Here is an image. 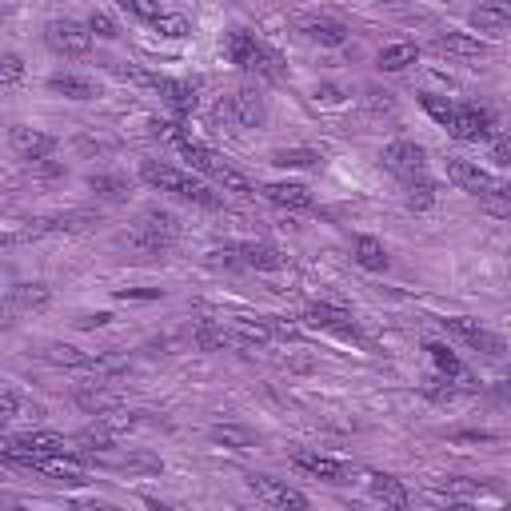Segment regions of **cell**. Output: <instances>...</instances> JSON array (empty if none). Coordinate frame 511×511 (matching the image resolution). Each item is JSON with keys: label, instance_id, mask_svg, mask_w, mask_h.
<instances>
[{"label": "cell", "instance_id": "37", "mask_svg": "<svg viewBox=\"0 0 511 511\" xmlns=\"http://www.w3.org/2000/svg\"><path fill=\"white\" fill-rule=\"evenodd\" d=\"M428 352H431V360H436L440 372H448V376H464V364H459L444 344H428Z\"/></svg>", "mask_w": 511, "mask_h": 511}, {"label": "cell", "instance_id": "43", "mask_svg": "<svg viewBox=\"0 0 511 511\" xmlns=\"http://www.w3.org/2000/svg\"><path fill=\"white\" fill-rule=\"evenodd\" d=\"M0 180H4V176H0Z\"/></svg>", "mask_w": 511, "mask_h": 511}, {"label": "cell", "instance_id": "7", "mask_svg": "<svg viewBox=\"0 0 511 511\" xmlns=\"http://www.w3.org/2000/svg\"><path fill=\"white\" fill-rule=\"evenodd\" d=\"M380 160H383V168H388V172H396L399 180H404V176L423 172V164H428V152H423L415 140H396V144H388V148H383Z\"/></svg>", "mask_w": 511, "mask_h": 511}, {"label": "cell", "instance_id": "16", "mask_svg": "<svg viewBox=\"0 0 511 511\" xmlns=\"http://www.w3.org/2000/svg\"><path fill=\"white\" fill-rule=\"evenodd\" d=\"M236 252L244 256L248 268H260V272H280L288 268V256L276 248V244H236Z\"/></svg>", "mask_w": 511, "mask_h": 511}, {"label": "cell", "instance_id": "1", "mask_svg": "<svg viewBox=\"0 0 511 511\" xmlns=\"http://www.w3.org/2000/svg\"><path fill=\"white\" fill-rule=\"evenodd\" d=\"M140 176L152 184V188L172 192V196H180V200L200 204V208H216V204H220V196L212 192L208 184H200L192 172H180V168H172V164H160V160H144Z\"/></svg>", "mask_w": 511, "mask_h": 511}, {"label": "cell", "instance_id": "26", "mask_svg": "<svg viewBox=\"0 0 511 511\" xmlns=\"http://www.w3.org/2000/svg\"><path fill=\"white\" fill-rule=\"evenodd\" d=\"M372 496L383 499V504H391V507H407V504H412L407 488L399 480H391V475H372Z\"/></svg>", "mask_w": 511, "mask_h": 511}, {"label": "cell", "instance_id": "4", "mask_svg": "<svg viewBox=\"0 0 511 511\" xmlns=\"http://www.w3.org/2000/svg\"><path fill=\"white\" fill-rule=\"evenodd\" d=\"M491 128H496V116H491L488 108H480V105H459L456 113H451V121H448V132L456 136V140H464V144L488 140Z\"/></svg>", "mask_w": 511, "mask_h": 511}, {"label": "cell", "instance_id": "15", "mask_svg": "<svg viewBox=\"0 0 511 511\" xmlns=\"http://www.w3.org/2000/svg\"><path fill=\"white\" fill-rule=\"evenodd\" d=\"M436 48L440 56H459V61H475V56H488V45L467 32H448V37H436Z\"/></svg>", "mask_w": 511, "mask_h": 511}, {"label": "cell", "instance_id": "5", "mask_svg": "<svg viewBox=\"0 0 511 511\" xmlns=\"http://www.w3.org/2000/svg\"><path fill=\"white\" fill-rule=\"evenodd\" d=\"M448 176H451V184H459L464 192H475V196H507V184L499 180V176L483 172V168L472 164V160H448Z\"/></svg>", "mask_w": 511, "mask_h": 511}, {"label": "cell", "instance_id": "13", "mask_svg": "<svg viewBox=\"0 0 511 511\" xmlns=\"http://www.w3.org/2000/svg\"><path fill=\"white\" fill-rule=\"evenodd\" d=\"M176 148H180L184 152V160H188V164L196 168V172H204V176H212V180H216V176H224V160H220L216 156V152H212V148H204V144L200 140H192V136L188 132H184L180 136V140H176Z\"/></svg>", "mask_w": 511, "mask_h": 511}, {"label": "cell", "instance_id": "32", "mask_svg": "<svg viewBox=\"0 0 511 511\" xmlns=\"http://www.w3.org/2000/svg\"><path fill=\"white\" fill-rule=\"evenodd\" d=\"M76 444H84V448H113L116 444V431H108L105 423H92V428H84V431H76Z\"/></svg>", "mask_w": 511, "mask_h": 511}, {"label": "cell", "instance_id": "40", "mask_svg": "<svg viewBox=\"0 0 511 511\" xmlns=\"http://www.w3.org/2000/svg\"><path fill=\"white\" fill-rule=\"evenodd\" d=\"M368 108H372V113H391V108H396V100H391V92H376V88H372L368 92Z\"/></svg>", "mask_w": 511, "mask_h": 511}, {"label": "cell", "instance_id": "38", "mask_svg": "<svg viewBox=\"0 0 511 511\" xmlns=\"http://www.w3.org/2000/svg\"><path fill=\"white\" fill-rule=\"evenodd\" d=\"M88 32H92V37H100V40H116V21L108 13H92Z\"/></svg>", "mask_w": 511, "mask_h": 511}, {"label": "cell", "instance_id": "25", "mask_svg": "<svg viewBox=\"0 0 511 511\" xmlns=\"http://www.w3.org/2000/svg\"><path fill=\"white\" fill-rule=\"evenodd\" d=\"M48 88L56 92V96H68V100H92L96 96V84L84 80V76H72V72H61L48 80Z\"/></svg>", "mask_w": 511, "mask_h": 511}, {"label": "cell", "instance_id": "35", "mask_svg": "<svg viewBox=\"0 0 511 511\" xmlns=\"http://www.w3.org/2000/svg\"><path fill=\"white\" fill-rule=\"evenodd\" d=\"M116 4H121L128 16H136V21H148V24L160 16V4H156V0H116Z\"/></svg>", "mask_w": 511, "mask_h": 511}, {"label": "cell", "instance_id": "22", "mask_svg": "<svg viewBox=\"0 0 511 511\" xmlns=\"http://www.w3.org/2000/svg\"><path fill=\"white\" fill-rule=\"evenodd\" d=\"M404 204L407 208H415V212H428L431 204H436V184L428 180L423 172H415V176H404Z\"/></svg>", "mask_w": 511, "mask_h": 511}, {"label": "cell", "instance_id": "20", "mask_svg": "<svg viewBox=\"0 0 511 511\" xmlns=\"http://www.w3.org/2000/svg\"><path fill=\"white\" fill-rule=\"evenodd\" d=\"M472 24L480 32H488V37H504L511 29V8L507 4H480L472 13Z\"/></svg>", "mask_w": 511, "mask_h": 511}, {"label": "cell", "instance_id": "12", "mask_svg": "<svg viewBox=\"0 0 511 511\" xmlns=\"http://www.w3.org/2000/svg\"><path fill=\"white\" fill-rule=\"evenodd\" d=\"M296 467L308 475H316V480H328V483H344L348 480V464H339V459L331 456H320V451H296Z\"/></svg>", "mask_w": 511, "mask_h": 511}, {"label": "cell", "instance_id": "41", "mask_svg": "<svg viewBox=\"0 0 511 511\" xmlns=\"http://www.w3.org/2000/svg\"><path fill=\"white\" fill-rule=\"evenodd\" d=\"M216 440H224V444H240V448L252 444V436L248 431H240V428H216Z\"/></svg>", "mask_w": 511, "mask_h": 511}, {"label": "cell", "instance_id": "11", "mask_svg": "<svg viewBox=\"0 0 511 511\" xmlns=\"http://www.w3.org/2000/svg\"><path fill=\"white\" fill-rule=\"evenodd\" d=\"M8 140H13V148L21 152L24 160H45L56 152V136L40 132V128H29V124H16L13 132H8Z\"/></svg>", "mask_w": 511, "mask_h": 511}, {"label": "cell", "instance_id": "10", "mask_svg": "<svg viewBox=\"0 0 511 511\" xmlns=\"http://www.w3.org/2000/svg\"><path fill=\"white\" fill-rule=\"evenodd\" d=\"M45 360L56 364V368H80V372H96V376H105V372H113V364L108 360H96V356L80 352V348L72 344H48L45 348Z\"/></svg>", "mask_w": 511, "mask_h": 511}, {"label": "cell", "instance_id": "39", "mask_svg": "<svg viewBox=\"0 0 511 511\" xmlns=\"http://www.w3.org/2000/svg\"><path fill=\"white\" fill-rule=\"evenodd\" d=\"M491 164H496V168L511 164V140H507V136H496V144H491Z\"/></svg>", "mask_w": 511, "mask_h": 511}, {"label": "cell", "instance_id": "28", "mask_svg": "<svg viewBox=\"0 0 511 511\" xmlns=\"http://www.w3.org/2000/svg\"><path fill=\"white\" fill-rule=\"evenodd\" d=\"M415 56H420V48H415V45H388L380 53V68H383V72H399V68L415 64Z\"/></svg>", "mask_w": 511, "mask_h": 511}, {"label": "cell", "instance_id": "2", "mask_svg": "<svg viewBox=\"0 0 511 511\" xmlns=\"http://www.w3.org/2000/svg\"><path fill=\"white\" fill-rule=\"evenodd\" d=\"M224 53L232 64H240L244 72H256V76H268V80H280V56L272 53L268 45H260L256 37H248V32H232V37L224 40Z\"/></svg>", "mask_w": 511, "mask_h": 511}, {"label": "cell", "instance_id": "34", "mask_svg": "<svg viewBox=\"0 0 511 511\" xmlns=\"http://www.w3.org/2000/svg\"><path fill=\"white\" fill-rule=\"evenodd\" d=\"M420 105L428 108L431 121H440L444 128H448V121H451V113H456V105H451L448 96H431V92H428V96H420Z\"/></svg>", "mask_w": 511, "mask_h": 511}, {"label": "cell", "instance_id": "30", "mask_svg": "<svg viewBox=\"0 0 511 511\" xmlns=\"http://www.w3.org/2000/svg\"><path fill=\"white\" fill-rule=\"evenodd\" d=\"M224 344H228V331L220 328V323H212V320H200V323H196V348L212 352V348H224Z\"/></svg>", "mask_w": 511, "mask_h": 511}, {"label": "cell", "instance_id": "42", "mask_svg": "<svg viewBox=\"0 0 511 511\" xmlns=\"http://www.w3.org/2000/svg\"><path fill=\"white\" fill-rule=\"evenodd\" d=\"M16 412H21V399H16V396H0V428H4L8 420H16Z\"/></svg>", "mask_w": 511, "mask_h": 511}, {"label": "cell", "instance_id": "17", "mask_svg": "<svg viewBox=\"0 0 511 511\" xmlns=\"http://www.w3.org/2000/svg\"><path fill=\"white\" fill-rule=\"evenodd\" d=\"M232 116H236V124L240 128H260L264 124V96L260 92H252V88H240L232 96Z\"/></svg>", "mask_w": 511, "mask_h": 511}, {"label": "cell", "instance_id": "14", "mask_svg": "<svg viewBox=\"0 0 511 511\" xmlns=\"http://www.w3.org/2000/svg\"><path fill=\"white\" fill-rule=\"evenodd\" d=\"M148 88H156L160 96H164L168 105L176 108V113H192V108H196V84H188V80H172V76H152Z\"/></svg>", "mask_w": 511, "mask_h": 511}, {"label": "cell", "instance_id": "3", "mask_svg": "<svg viewBox=\"0 0 511 511\" xmlns=\"http://www.w3.org/2000/svg\"><path fill=\"white\" fill-rule=\"evenodd\" d=\"M180 236V220L172 216V212H160V208H148L140 220L132 224V232H128V240L136 244V248H148V252H160L168 248V244Z\"/></svg>", "mask_w": 511, "mask_h": 511}, {"label": "cell", "instance_id": "31", "mask_svg": "<svg viewBox=\"0 0 511 511\" xmlns=\"http://www.w3.org/2000/svg\"><path fill=\"white\" fill-rule=\"evenodd\" d=\"M152 29L160 32V37H168V40H184L188 37V21H184V16H172V13H160L156 21H152Z\"/></svg>", "mask_w": 511, "mask_h": 511}, {"label": "cell", "instance_id": "29", "mask_svg": "<svg viewBox=\"0 0 511 511\" xmlns=\"http://www.w3.org/2000/svg\"><path fill=\"white\" fill-rule=\"evenodd\" d=\"M272 164H280V168H312V164H320V152L316 148H280V152H272Z\"/></svg>", "mask_w": 511, "mask_h": 511}, {"label": "cell", "instance_id": "27", "mask_svg": "<svg viewBox=\"0 0 511 511\" xmlns=\"http://www.w3.org/2000/svg\"><path fill=\"white\" fill-rule=\"evenodd\" d=\"M76 404L92 415H105V412H113L121 399H116V391H105V388H80L76 391Z\"/></svg>", "mask_w": 511, "mask_h": 511}, {"label": "cell", "instance_id": "6", "mask_svg": "<svg viewBox=\"0 0 511 511\" xmlns=\"http://www.w3.org/2000/svg\"><path fill=\"white\" fill-rule=\"evenodd\" d=\"M45 40H48V48L61 56H84L92 48V32H88V24H80V21H53L45 29Z\"/></svg>", "mask_w": 511, "mask_h": 511}, {"label": "cell", "instance_id": "19", "mask_svg": "<svg viewBox=\"0 0 511 511\" xmlns=\"http://www.w3.org/2000/svg\"><path fill=\"white\" fill-rule=\"evenodd\" d=\"M308 323H312V328H323V331H344V336H352V331H356L352 312L331 308V304H316V308H308Z\"/></svg>", "mask_w": 511, "mask_h": 511}, {"label": "cell", "instance_id": "36", "mask_svg": "<svg viewBox=\"0 0 511 511\" xmlns=\"http://www.w3.org/2000/svg\"><path fill=\"white\" fill-rule=\"evenodd\" d=\"M24 80V61L16 53H0V84H21Z\"/></svg>", "mask_w": 511, "mask_h": 511}, {"label": "cell", "instance_id": "24", "mask_svg": "<svg viewBox=\"0 0 511 511\" xmlns=\"http://www.w3.org/2000/svg\"><path fill=\"white\" fill-rule=\"evenodd\" d=\"M352 252H356V264H360V268H368V272L388 268V252H383V244L376 240V236H356Z\"/></svg>", "mask_w": 511, "mask_h": 511}, {"label": "cell", "instance_id": "18", "mask_svg": "<svg viewBox=\"0 0 511 511\" xmlns=\"http://www.w3.org/2000/svg\"><path fill=\"white\" fill-rule=\"evenodd\" d=\"M260 192L268 196L272 204H280V208H312V192L304 188V184H292V180H276V184H264Z\"/></svg>", "mask_w": 511, "mask_h": 511}, {"label": "cell", "instance_id": "21", "mask_svg": "<svg viewBox=\"0 0 511 511\" xmlns=\"http://www.w3.org/2000/svg\"><path fill=\"white\" fill-rule=\"evenodd\" d=\"M48 300H53V292H48L45 284H16L13 292H8L13 312H45Z\"/></svg>", "mask_w": 511, "mask_h": 511}, {"label": "cell", "instance_id": "23", "mask_svg": "<svg viewBox=\"0 0 511 511\" xmlns=\"http://www.w3.org/2000/svg\"><path fill=\"white\" fill-rule=\"evenodd\" d=\"M304 37L323 48H339L348 40V29L339 21H304Z\"/></svg>", "mask_w": 511, "mask_h": 511}, {"label": "cell", "instance_id": "33", "mask_svg": "<svg viewBox=\"0 0 511 511\" xmlns=\"http://www.w3.org/2000/svg\"><path fill=\"white\" fill-rule=\"evenodd\" d=\"M88 188L96 196H105V200H124L128 196V184L121 180V176H92Z\"/></svg>", "mask_w": 511, "mask_h": 511}, {"label": "cell", "instance_id": "8", "mask_svg": "<svg viewBox=\"0 0 511 511\" xmlns=\"http://www.w3.org/2000/svg\"><path fill=\"white\" fill-rule=\"evenodd\" d=\"M456 336H464L467 344L475 348V352H483V356H507V344H504V336H496V331H488V328H480L475 320H467V316H456V320H444Z\"/></svg>", "mask_w": 511, "mask_h": 511}, {"label": "cell", "instance_id": "9", "mask_svg": "<svg viewBox=\"0 0 511 511\" xmlns=\"http://www.w3.org/2000/svg\"><path fill=\"white\" fill-rule=\"evenodd\" d=\"M248 488H252L256 499H264V504H272V507H308V496H304V491L288 488V483L272 480V475H252Z\"/></svg>", "mask_w": 511, "mask_h": 511}]
</instances>
